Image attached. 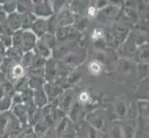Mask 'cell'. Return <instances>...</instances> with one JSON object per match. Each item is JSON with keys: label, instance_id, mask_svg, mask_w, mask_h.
Wrapping results in <instances>:
<instances>
[{"label": "cell", "instance_id": "1", "mask_svg": "<svg viewBox=\"0 0 149 138\" xmlns=\"http://www.w3.org/2000/svg\"><path fill=\"white\" fill-rule=\"evenodd\" d=\"M89 67H90V71L91 72H93V73H98L99 71H100V65L97 63V62H92L89 65Z\"/></svg>", "mask_w": 149, "mask_h": 138}, {"label": "cell", "instance_id": "2", "mask_svg": "<svg viewBox=\"0 0 149 138\" xmlns=\"http://www.w3.org/2000/svg\"><path fill=\"white\" fill-rule=\"evenodd\" d=\"M22 72H23V69H22V66L17 65L16 67L14 68V72H13V73H14V76H17V78H19V76H22Z\"/></svg>", "mask_w": 149, "mask_h": 138}, {"label": "cell", "instance_id": "3", "mask_svg": "<svg viewBox=\"0 0 149 138\" xmlns=\"http://www.w3.org/2000/svg\"><path fill=\"white\" fill-rule=\"evenodd\" d=\"M102 35H103L102 32H100L99 30H95V32L93 34V37L95 38V39H98V38H100L102 36Z\"/></svg>", "mask_w": 149, "mask_h": 138}, {"label": "cell", "instance_id": "4", "mask_svg": "<svg viewBox=\"0 0 149 138\" xmlns=\"http://www.w3.org/2000/svg\"><path fill=\"white\" fill-rule=\"evenodd\" d=\"M88 14L90 15V16H94V15L95 14V8H90L89 10H88Z\"/></svg>", "mask_w": 149, "mask_h": 138}, {"label": "cell", "instance_id": "5", "mask_svg": "<svg viewBox=\"0 0 149 138\" xmlns=\"http://www.w3.org/2000/svg\"><path fill=\"white\" fill-rule=\"evenodd\" d=\"M80 98H81V100H88V95H87L86 93H83L81 95Z\"/></svg>", "mask_w": 149, "mask_h": 138}]
</instances>
